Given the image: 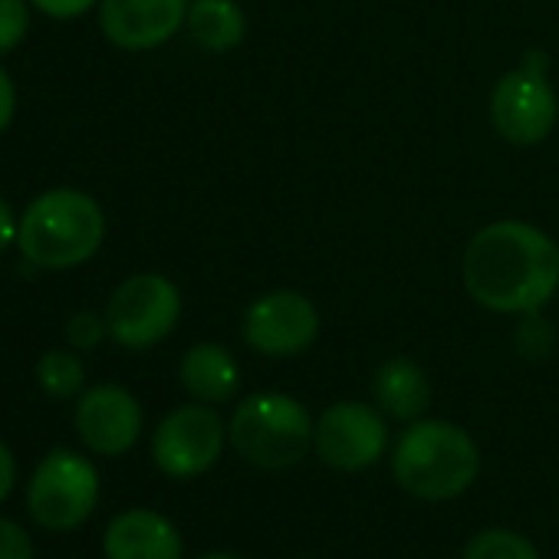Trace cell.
Listing matches in <instances>:
<instances>
[{"label":"cell","mask_w":559,"mask_h":559,"mask_svg":"<svg viewBox=\"0 0 559 559\" xmlns=\"http://www.w3.org/2000/svg\"><path fill=\"white\" fill-rule=\"evenodd\" d=\"M224 444L227 425L221 421V415L211 405L194 402L168 412L158 421L152 435V457L162 474L175 480H191L207 474L221 461Z\"/></svg>","instance_id":"cell-8"},{"label":"cell","mask_w":559,"mask_h":559,"mask_svg":"<svg viewBox=\"0 0 559 559\" xmlns=\"http://www.w3.org/2000/svg\"><path fill=\"white\" fill-rule=\"evenodd\" d=\"M461 559H539V552L523 533L490 526L467 539Z\"/></svg>","instance_id":"cell-18"},{"label":"cell","mask_w":559,"mask_h":559,"mask_svg":"<svg viewBox=\"0 0 559 559\" xmlns=\"http://www.w3.org/2000/svg\"><path fill=\"white\" fill-rule=\"evenodd\" d=\"M556 304H559V294H556Z\"/></svg>","instance_id":"cell-28"},{"label":"cell","mask_w":559,"mask_h":559,"mask_svg":"<svg viewBox=\"0 0 559 559\" xmlns=\"http://www.w3.org/2000/svg\"><path fill=\"white\" fill-rule=\"evenodd\" d=\"M99 503V471L96 464L70 448H53L34 471L27 487L31 516L53 530L67 533L83 526Z\"/></svg>","instance_id":"cell-6"},{"label":"cell","mask_w":559,"mask_h":559,"mask_svg":"<svg viewBox=\"0 0 559 559\" xmlns=\"http://www.w3.org/2000/svg\"><path fill=\"white\" fill-rule=\"evenodd\" d=\"M464 290L490 313H539L559 294V243L526 221L480 227L461 260Z\"/></svg>","instance_id":"cell-1"},{"label":"cell","mask_w":559,"mask_h":559,"mask_svg":"<svg viewBox=\"0 0 559 559\" xmlns=\"http://www.w3.org/2000/svg\"><path fill=\"white\" fill-rule=\"evenodd\" d=\"M392 474L415 500L441 503L471 490L480 474V448L454 421L418 418L412 421L392 451Z\"/></svg>","instance_id":"cell-2"},{"label":"cell","mask_w":559,"mask_h":559,"mask_svg":"<svg viewBox=\"0 0 559 559\" xmlns=\"http://www.w3.org/2000/svg\"><path fill=\"white\" fill-rule=\"evenodd\" d=\"M546 53H526L523 63L503 73L490 93V122L510 145L530 148L549 139L559 119V99L549 86Z\"/></svg>","instance_id":"cell-5"},{"label":"cell","mask_w":559,"mask_h":559,"mask_svg":"<svg viewBox=\"0 0 559 559\" xmlns=\"http://www.w3.org/2000/svg\"><path fill=\"white\" fill-rule=\"evenodd\" d=\"M185 27L201 50L227 53L240 47L247 34V17L237 0H191Z\"/></svg>","instance_id":"cell-16"},{"label":"cell","mask_w":559,"mask_h":559,"mask_svg":"<svg viewBox=\"0 0 559 559\" xmlns=\"http://www.w3.org/2000/svg\"><path fill=\"white\" fill-rule=\"evenodd\" d=\"M181 385L194 402L224 405L240 392V366L221 343H198L181 356Z\"/></svg>","instance_id":"cell-15"},{"label":"cell","mask_w":559,"mask_h":559,"mask_svg":"<svg viewBox=\"0 0 559 559\" xmlns=\"http://www.w3.org/2000/svg\"><path fill=\"white\" fill-rule=\"evenodd\" d=\"M31 0H0V53H11L24 44L31 31Z\"/></svg>","instance_id":"cell-19"},{"label":"cell","mask_w":559,"mask_h":559,"mask_svg":"<svg viewBox=\"0 0 559 559\" xmlns=\"http://www.w3.org/2000/svg\"><path fill=\"white\" fill-rule=\"evenodd\" d=\"M556 346L552 326L539 317V313H526L516 326V349L526 359H546Z\"/></svg>","instance_id":"cell-21"},{"label":"cell","mask_w":559,"mask_h":559,"mask_svg":"<svg viewBox=\"0 0 559 559\" xmlns=\"http://www.w3.org/2000/svg\"><path fill=\"white\" fill-rule=\"evenodd\" d=\"M103 552L106 559H185V543L165 513L132 507L109 520Z\"/></svg>","instance_id":"cell-13"},{"label":"cell","mask_w":559,"mask_h":559,"mask_svg":"<svg viewBox=\"0 0 559 559\" xmlns=\"http://www.w3.org/2000/svg\"><path fill=\"white\" fill-rule=\"evenodd\" d=\"M181 320V294L162 273H135L116 287L106 304L109 340L142 353L175 333Z\"/></svg>","instance_id":"cell-7"},{"label":"cell","mask_w":559,"mask_h":559,"mask_svg":"<svg viewBox=\"0 0 559 559\" xmlns=\"http://www.w3.org/2000/svg\"><path fill=\"white\" fill-rule=\"evenodd\" d=\"M389 448V425L382 408L369 402H336L317 418L313 451L333 471L359 474L382 461Z\"/></svg>","instance_id":"cell-9"},{"label":"cell","mask_w":559,"mask_h":559,"mask_svg":"<svg viewBox=\"0 0 559 559\" xmlns=\"http://www.w3.org/2000/svg\"><path fill=\"white\" fill-rule=\"evenodd\" d=\"M313 431L317 418L287 392H253L227 421L230 448L260 471L297 467L313 451Z\"/></svg>","instance_id":"cell-4"},{"label":"cell","mask_w":559,"mask_h":559,"mask_svg":"<svg viewBox=\"0 0 559 559\" xmlns=\"http://www.w3.org/2000/svg\"><path fill=\"white\" fill-rule=\"evenodd\" d=\"M106 240L103 204L80 188H50L37 194L17 227V250L44 270H73L99 253Z\"/></svg>","instance_id":"cell-3"},{"label":"cell","mask_w":559,"mask_h":559,"mask_svg":"<svg viewBox=\"0 0 559 559\" xmlns=\"http://www.w3.org/2000/svg\"><path fill=\"white\" fill-rule=\"evenodd\" d=\"M0 559H34L31 533L21 523L4 520V516H0Z\"/></svg>","instance_id":"cell-22"},{"label":"cell","mask_w":559,"mask_h":559,"mask_svg":"<svg viewBox=\"0 0 559 559\" xmlns=\"http://www.w3.org/2000/svg\"><path fill=\"white\" fill-rule=\"evenodd\" d=\"M14 116H17V86H14L11 73L0 67V132L11 129Z\"/></svg>","instance_id":"cell-24"},{"label":"cell","mask_w":559,"mask_h":559,"mask_svg":"<svg viewBox=\"0 0 559 559\" xmlns=\"http://www.w3.org/2000/svg\"><path fill=\"white\" fill-rule=\"evenodd\" d=\"M37 382L50 399H80L86 392V366L76 349H50L37 362Z\"/></svg>","instance_id":"cell-17"},{"label":"cell","mask_w":559,"mask_h":559,"mask_svg":"<svg viewBox=\"0 0 559 559\" xmlns=\"http://www.w3.org/2000/svg\"><path fill=\"white\" fill-rule=\"evenodd\" d=\"M198 559H240V556H234V552H204Z\"/></svg>","instance_id":"cell-27"},{"label":"cell","mask_w":559,"mask_h":559,"mask_svg":"<svg viewBox=\"0 0 559 559\" xmlns=\"http://www.w3.org/2000/svg\"><path fill=\"white\" fill-rule=\"evenodd\" d=\"M106 336H109L106 313L99 317L96 310H80V313H73V317L67 320V343H70V349H76V353L96 349Z\"/></svg>","instance_id":"cell-20"},{"label":"cell","mask_w":559,"mask_h":559,"mask_svg":"<svg viewBox=\"0 0 559 559\" xmlns=\"http://www.w3.org/2000/svg\"><path fill=\"white\" fill-rule=\"evenodd\" d=\"M14 484H17V461H14V451L0 441V503L11 497Z\"/></svg>","instance_id":"cell-26"},{"label":"cell","mask_w":559,"mask_h":559,"mask_svg":"<svg viewBox=\"0 0 559 559\" xmlns=\"http://www.w3.org/2000/svg\"><path fill=\"white\" fill-rule=\"evenodd\" d=\"M240 333L253 353L270 359H290L317 343L320 310L300 290H273L247 307Z\"/></svg>","instance_id":"cell-10"},{"label":"cell","mask_w":559,"mask_h":559,"mask_svg":"<svg viewBox=\"0 0 559 559\" xmlns=\"http://www.w3.org/2000/svg\"><path fill=\"white\" fill-rule=\"evenodd\" d=\"M372 399L389 418L412 425L431 405L428 372L415 359H405V356L385 359L372 376Z\"/></svg>","instance_id":"cell-14"},{"label":"cell","mask_w":559,"mask_h":559,"mask_svg":"<svg viewBox=\"0 0 559 559\" xmlns=\"http://www.w3.org/2000/svg\"><path fill=\"white\" fill-rule=\"evenodd\" d=\"M188 8L191 0H99V31L119 50H155L185 27Z\"/></svg>","instance_id":"cell-12"},{"label":"cell","mask_w":559,"mask_h":559,"mask_svg":"<svg viewBox=\"0 0 559 559\" xmlns=\"http://www.w3.org/2000/svg\"><path fill=\"white\" fill-rule=\"evenodd\" d=\"M31 4L53 21H76L83 14H90L99 0H31Z\"/></svg>","instance_id":"cell-23"},{"label":"cell","mask_w":559,"mask_h":559,"mask_svg":"<svg viewBox=\"0 0 559 559\" xmlns=\"http://www.w3.org/2000/svg\"><path fill=\"white\" fill-rule=\"evenodd\" d=\"M17 227H21V221H17V214H14L11 201H8L4 194H0V253L17 243Z\"/></svg>","instance_id":"cell-25"},{"label":"cell","mask_w":559,"mask_h":559,"mask_svg":"<svg viewBox=\"0 0 559 559\" xmlns=\"http://www.w3.org/2000/svg\"><path fill=\"white\" fill-rule=\"evenodd\" d=\"M76 431L93 454L119 457L142 438V405L116 382L93 385L76 402Z\"/></svg>","instance_id":"cell-11"}]
</instances>
